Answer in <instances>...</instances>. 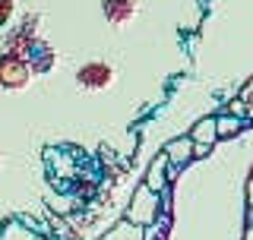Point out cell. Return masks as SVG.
I'll return each mask as SVG.
<instances>
[{"label":"cell","instance_id":"1","mask_svg":"<svg viewBox=\"0 0 253 240\" xmlns=\"http://www.w3.org/2000/svg\"><path fill=\"white\" fill-rule=\"evenodd\" d=\"M32 79V67L26 57H16V54L6 51L0 57V89H10V92H22Z\"/></svg>","mask_w":253,"mask_h":240},{"label":"cell","instance_id":"2","mask_svg":"<svg viewBox=\"0 0 253 240\" xmlns=\"http://www.w3.org/2000/svg\"><path fill=\"white\" fill-rule=\"evenodd\" d=\"M38 26H42L38 16H26V19H22L10 35H6V51L16 54V57H26L29 60L32 47L38 44Z\"/></svg>","mask_w":253,"mask_h":240},{"label":"cell","instance_id":"3","mask_svg":"<svg viewBox=\"0 0 253 240\" xmlns=\"http://www.w3.org/2000/svg\"><path fill=\"white\" fill-rule=\"evenodd\" d=\"M76 82H79V89H85V92H101L114 82V70L101 60H92V63H85V67L76 70Z\"/></svg>","mask_w":253,"mask_h":240},{"label":"cell","instance_id":"4","mask_svg":"<svg viewBox=\"0 0 253 240\" xmlns=\"http://www.w3.org/2000/svg\"><path fill=\"white\" fill-rule=\"evenodd\" d=\"M190 139L196 142L193 158H196V155H206V152H209V149L218 142V133H215V117H203L200 123H193V133H190Z\"/></svg>","mask_w":253,"mask_h":240},{"label":"cell","instance_id":"5","mask_svg":"<svg viewBox=\"0 0 253 240\" xmlns=\"http://www.w3.org/2000/svg\"><path fill=\"white\" fill-rule=\"evenodd\" d=\"M101 10H105V19L111 26H126V22L136 16V3H133V0H105Z\"/></svg>","mask_w":253,"mask_h":240},{"label":"cell","instance_id":"6","mask_svg":"<svg viewBox=\"0 0 253 240\" xmlns=\"http://www.w3.org/2000/svg\"><path fill=\"white\" fill-rule=\"evenodd\" d=\"M193 152H196V142L190 139V136H184V139H174L168 142V149H165V158H168L171 164H187L190 158H193Z\"/></svg>","mask_w":253,"mask_h":240},{"label":"cell","instance_id":"7","mask_svg":"<svg viewBox=\"0 0 253 240\" xmlns=\"http://www.w3.org/2000/svg\"><path fill=\"white\" fill-rule=\"evenodd\" d=\"M152 193H155V190H149V187H142L139 193H136V199H133V209H130V218L133 221H152L155 218V205H152V209L146 205Z\"/></svg>","mask_w":253,"mask_h":240},{"label":"cell","instance_id":"8","mask_svg":"<svg viewBox=\"0 0 253 240\" xmlns=\"http://www.w3.org/2000/svg\"><path fill=\"white\" fill-rule=\"evenodd\" d=\"M29 67H32V73H47V70L54 67V51L47 44H35L32 47V54H29Z\"/></svg>","mask_w":253,"mask_h":240},{"label":"cell","instance_id":"9","mask_svg":"<svg viewBox=\"0 0 253 240\" xmlns=\"http://www.w3.org/2000/svg\"><path fill=\"white\" fill-rule=\"evenodd\" d=\"M241 126H244V120L241 117H215V133H218V139H225V136H234V133H241Z\"/></svg>","mask_w":253,"mask_h":240},{"label":"cell","instance_id":"10","mask_svg":"<svg viewBox=\"0 0 253 240\" xmlns=\"http://www.w3.org/2000/svg\"><path fill=\"white\" fill-rule=\"evenodd\" d=\"M228 114H231V117H247V105H244V101L241 98H237V101H231V105H228Z\"/></svg>","mask_w":253,"mask_h":240},{"label":"cell","instance_id":"11","mask_svg":"<svg viewBox=\"0 0 253 240\" xmlns=\"http://www.w3.org/2000/svg\"><path fill=\"white\" fill-rule=\"evenodd\" d=\"M13 16V0H0V26H6Z\"/></svg>","mask_w":253,"mask_h":240},{"label":"cell","instance_id":"12","mask_svg":"<svg viewBox=\"0 0 253 240\" xmlns=\"http://www.w3.org/2000/svg\"><path fill=\"white\" fill-rule=\"evenodd\" d=\"M247 240H253V228H250V231H247Z\"/></svg>","mask_w":253,"mask_h":240},{"label":"cell","instance_id":"13","mask_svg":"<svg viewBox=\"0 0 253 240\" xmlns=\"http://www.w3.org/2000/svg\"><path fill=\"white\" fill-rule=\"evenodd\" d=\"M247 114H250V117H253V105H250V108H247Z\"/></svg>","mask_w":253,"mask_h":240}]
</instances>
